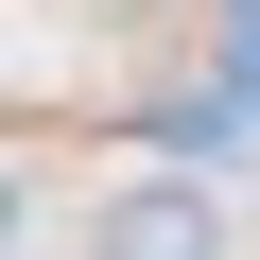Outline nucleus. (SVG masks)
I'll list each match as a JSON object with an SVG mask.
<instances>
[{
  "mask_svg": "<svg viewBox=\"0 0 260 260\" xmlns=\"http://www.w3.org/2000/svg\"><path fill=\"white\" fill-rule=\"evenodd\" d=\"M87 260H225V191L208 174H104L87 191Z\"/></svg>",
  "mask_w": 260,
  "mask_h": 260,
  "instance_id": "nucleus-1",
  "label": "nucleus"
}]
</instances>
